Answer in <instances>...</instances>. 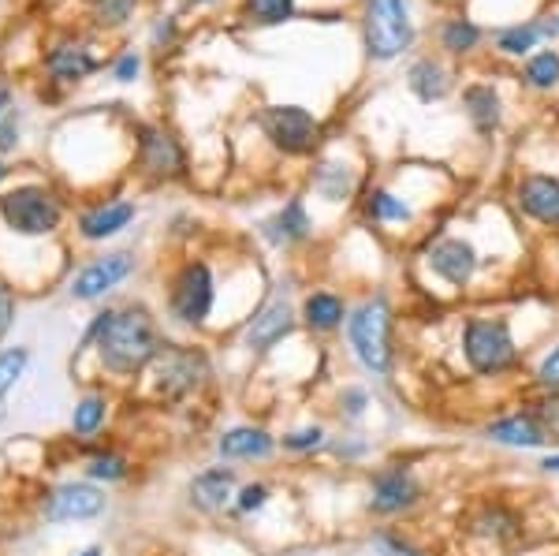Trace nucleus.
I'll return each instance as SVG.
<instances>
[{"mask_svg": "<svg viewBox=\"0 0 559 556\" xmlns=\"http://www.w3.org/2000/svg\"><path fill=\"white\" fill-rule=\"evenodd\" d=\"M466 116H471V123L481 134L496 131V123H500V97H496V90L492 86L466 90Z\"/></svg>", "mask_w": 559, "mask_h": 556, "instance_id": "23", "label": "nucleus"}, {"mask_svg": "<svg viewBox=\"0 0 559 556\" xmlns=\"http://www.w3.org/2000/svg\"><path fill=\"white\" fill-rule=\"evenodd\" d=\"M261 128L284 154H310L318 146V120L299 105H276L261 116Z\"/></svg>", "mask_w": 559, "mask_h": 556, "instance_id": "9", "label": "nucleus"}, {"mask_svg": "<svg viewBox=\"0 0 559 556\" xmlns=\"http://www.w3.org/2000/svg\"><path fill=\"white\" fill-rule=\"evenodd\" d=\"M526 79H530V86H537V90H548V86H556L559 83V52H540V57H534L526 64Z\"/></svg>", "mask_w": 559, "mask_h": 556, "instance_id": "31", "label": "nucleus"}, {"mask_svg": "<svg viewBox=\"0 0 559 556\" xmlns=\"http://www.w3.org/2000/svg\"><path fill=\"white\" fill-rule=\"evenodd\" d=\"M142 165L157 176H176L183 173V150L168 131H142Z\"/></svg>", "mask_w": 559, "mask_h": 556, "instance_id": "20", "label": "nucleus"}, {"mask_svg": "<svg viewBox=\"0 0 559 556\" xmlns=\"http://www.w3.org/2000/svg\"><path fill=\"white\" fill-rule=\"evenodd\" d=\"M537 468H540V471H545V474H559V452H552V456H545V460H540V463H537Z\"/></svg>", "mask_w": 559, "mask_h": 556, "instance_id": "45", "label": "nucleus"}, {"mask_svg": "<svg viewBox=\"0 0 559 556\" xmlns=\"http://www.w3.org/2000/svg\"><path fill=\"white\" fill-rule=\"evenodd\" d=\"M102 423H105V400L102 397H86L75 407V415H71V429H75L79 437L97 434V429H102Z\"/></svg>", "mask_w": 559, "mask_h": 556, "instance_id": "29", "label": "nucleus"}, {"mask_svg": "<svg viewBox=\"0 0 559 556\" xmlns=\"http://www.w3.org/2000/svg\"><path fill=\"white\" fill-rule=\"evenodd\" d=\"M105 512V493L90 482H68V486L52 489L45 500V519L49 523H71V519H94Z\"/></svg>", "mask_w": 559, "mask_h": 556, "instance_id": "11", "label": "nucleus"}, {"mask_svg": "<svg viewBox=\"0 0 559 556\" xmlns=\"http://www.w3.org/2000/svg\"><path fill=\"white\" fill-rule=\"evenodd\" d=\"M414 31L407 20V4L403 0H369L366 8V45L377 60L400 57L411 45Z\"/></svg>", "mask_w": 559, "mask_h": 556, "instance_id": "5", "label": "nucleus"}, {"mask_svg": "<svg viewBox=\"0 0 559 556\" xmlns=\"http://www.w3.org/2000/svg\"><path fill=\"white\" fill-rule=\"evenodd\" d=\"M463 358L477 378H503L519 366V344L508 318H466L463 326Z\"/></svg>", "mask_w": 559, "mask_h": 556, "instance_id": "3", "label": "nucleus"}, {"mask_svg": "<svg viewBox=\"0 0 559 556\" xmlns=\"http://www.w3.org/2000/svg\"><path fill=\"white\" fill-rule=\"evenodd\" d=\"M329 441V434H324L321 426H306V429H295V434L284 437V448L287 452H318Z\"/></svg>", "mask_w": 559, "mask_h": 556, "instance_id": "36", "label": "nucleus"}, {"mask_svg": "<svg viewBox=\"0 0 559 556\" xmlns=\"http://www.w3.org/2000/svg\"><path fill=\"white\" fill-rule=\"evenodd\" d=\"M26 363H31L26 347H15V352H4V355H0V397H4V392L12 389L15 381H20V374L26 370Z\"/></svg>", "mask_w": 559, "mask_h": 556, "instance_id": "35", "label": "nucleus"}, {"mask_svg": "<svg viewBox=\"0 0 559 556\" xmlns=\"http://www.w3.org/2000/svg\"><path fill=\"white\" fill-rule=\"evenodd\" d=\"M273 448L276 441L261 426H236L216 441V452L224 460H265V456H273Z\"/></svg>", "mask_w": 559, "mask_h": 556, "instance_id": "19", "label": "nucleus"}, {"mask_svg": "<svg viewBox=\"0 0 559 556\" xmlns=\"http://www.w3.org/2000/svg\"><path fill=\"white\" fill-rule=\"evenodd\" d=\"M477 42H481V31H477L471 20H452L444 26V49L466 52V49H474Z\"/></svg>", "mask_w": 559, "mask_h": 556, "instance_id": "33", "label": "nucleus"}, {"mask_svg": "<svg viewBox=\"0 0 559 556\" xmlns=\"http://www.w3.org/2000/svg\"><path fill=\"white\" fill-rule=\"evenodd\" d=\"M134 0H97V20L102 23H123L131 15Z\"/></svg>", "mask_w": 559, "mask_h": 556, "instance_id": "40", "label": "nucleus"}, {"mask_svg": "<svg viewBox=\"0 0 559 556\" xmlns=\"http://www.w3.org/2000/svg\"><path fill=\"white\" fill-rule=\"evenodd\" d=\"M12 318H15V303H12V295H8V288H0V336L8 333Z\"/></svg>", "mask_w": 559, "mask_h": 556, "instance_id": "42", "label": "nucleus"}, {"mask_svg": "<svg viewBox=\"0 0 559 556\" xmlns=\"http://www.w3.org/2000/svg\"><path fill=\"white\" fill-rule=\"evenodd\" d=\"M97 68V60L90 57L86 49H71V45H64V49H57L49 57V71L57 79H79V75H86V71H94Z\"/></svg>", "mask_w": 559, "mask_h": 556, "instance_id": "26", "label": "nucleus"}, {"mask_svg": "<svg viewBox=\"0 0 559 556\" xmlns=\"http://www.w3.org/2000/svg\"><path fill=\"white\" fill-rule=\"evenodd\" d=\"M485 437L492 445L515 448V452H534V448H545V434H540L537 418L530 411H515V415H500L485 426Z\"/></svg>", "mask_w": 559, "mask_h": 556, "instance_id": "16", "label": "nucleus"}, {"mask_svg": "<svg viewBox=\"0 0 559 556\" xmlns=\"http://www.w3.org/2000/svg\"><path fill=\"white\" fill-rule=\"evenodd\" d=\"M313 187H318L329 202H347L350 194H355V187H358V176L350 173L347 165H321Z\"/></svg>", "mask_w": 559, "mask_h": 556, "instance_id": "25", "label": "nucleus"}, {"mask_svg": "<svg viewBox=\"0 0 559 556\" xmlns=\"http://www.w3.org/2000/svg\"><path fill=\"white\" fill-rule=\"evenodd\" d=\"M369 407V392L358 389V385H350V389H344V397H340V411L355 423V418H362Z\"/></svg>", "mask_w": 559, "mask_h": 556, "instance_id": "39", "label": "nucleus"}, {"mask_svg": "<svg viewBox=\"0 0 559 556\" xmlns=\"http://www.w3.org/2000/svg\"><path fill=\"white\" fill-rule=\"evenodd\" d=\"M519 205L526 217L548 228H559V179L545 173H530L519 179Z\"/></svg>", "mask_w": 559, "mask_h": 556, "instance_id": "14", "label": "nucleus"}, {"mask_svg": "<svg viewBox=\"0 0 559 556\" xmlns=\"http://www.w3.org/2000/svg\"><path fill=\"white\" fill-rule=\"evenodd\" d=\"M86 344H97L105 370L131 378V374L146 370L153 358L160 355V329L153 321L146 307H123V310H105L97 314V321L90 326Z\"/></svg>", "mask_w": 559, "mask_h": 556, "instance_id": "1", "label": "nucleus"}, {"mask_svg": "<svg viewBox=\"0 0 559 556\" xmlns=\"http://www.w3.org/2000/svg\"><path fill=\"white\" fill-rule=\"evenodd\" d=\"M231 497H236V474H231V468H210V471L194 474V482H191L194 508H202V512H221Z\"/></svg>", "mask_w": 559, "mask_h": 556, "instance_id": "17", "label": "nucleus"}, {"mask_svg": "<svg viewBox=\"0 0 559 556\" xmlns=\"http://www.w3.org/2000/svg\"><path fill=\"white\" fill-rule=\"evenodd\" d=\"M295 0H247V15L254 23H284L287 15H292Z\"/></svg>", "mask_w": 559, "mask_h": 556, "instance_id": "32", "label": "nucleus"}, {"mask_svg": "<svg viewBox=\"0 0 559 556\" xmlns=\"http://www.w3.org/2000/svg\"><path fill=\"white\" fill-rule=\"evenodd\" d=\"M421 500H426V486H421V478L407 463H384V468H377L373 478H369L366 508H369V516H377V519L407 516Z\"/></svg>", "mask_w": 559, "mask_h": 556, "instance_id": "4", "label": "nucleus"}, {"mask_svg": "<svg viewBox=\"0 0 559 556\" xmlns=\"http://www.w3.org/2000/svg\"><path fill=\"white\" fill-rule=\"evenodd\" d=\"M4 105H8V94H4V90H0V109H4Z\"/></svg>", "mask_w": 559, "mask_h": 556, "instance_id": "47", "label": "nucleus"}, {"mask_svg": "<svg viewBox=\"0 0 559 556\" xmlns=\"http://www.w3.org/2000/svg\"><path fill=\"white\" fill-rule=\"evenodd\" d=\"M426 258H429L432 273H437L444 284H452V288H466L477 273V250L466 244V239H455V236L437 239Z\"/></svg>", "mask_w": 559, "mask_h": 556, "instance_id": "12", "label": "nucleus"}, {"mask_svg": "<svg viewBox=\"0 0 559 556\" xmlns=\"http://www.w3.org/2000/svg\"><path fill=\"white\" fill-rule=\"evenodd\" d=\"M306 236H310V213H306V205L299 199L287 202L273 221H265V239L276 247L299 244Z\"/></svg>", "mask_w": 559, "mask_h": 556, "instance_id": "22", "label": "nucleus"}, {"mask_svg": "<svg viewBox=\"0 0 559 556\" xmlns=\"http://www.w3.org/2000/svg\"><path fill=\"white\" fill-rule=\"evenodd\" d=\"M347 344L373 378H392V307L384 295H369L347 314Z\"/></svg>", "mask_w": 559, "mask_h": 556, "instance_id": "2", "label": "nucleus"}, {"mask_svg": "<svg viewBox=\"0 0 559 556\" xmlns=\"http://www.w3.org/2000/svg\"><path fill=\"white\" fill-rule=\"evenodd\" d=\"M131 221H134L131 202H108V205H97V210L83 213L79 232H83L86 239H108V236H116V232L128 228Z\"/></svg>", "mask_w": 559, "mask_h": 556, "instance_id": "21", "label": "nucleus"}, {"mask_svg": "<svg viewBox=\"0 0 559 556\" xmlns=\"http://www.w3.org/2000/svg\"><path fill=\"white\" fill-rule=\"evenodd\" d=\"M526 411L537 418L540 434L548 445H559V392H540L537 400L526 403Z\"/></svg>", "mask_w": 559, "mask_h": 556, "instance_id": "27", "label": "nucleus"}, {"mask_svg": "<svg viewBox=\"0 0 559 556\" xmlns=\"http://www.w3.org/2000/svg\"><path fill=\"white\" fill-rule=\"evenodd\" d=\"M131 269H134L131 255L97 258V262H90L83 273L75 276V284H71V295H75V299H97V295H105L108 288H116L120 281H128Z\"/></svg>", "mask_w": 559, "mask_h": 556, "instance_id": "15", "label": "nucleus"}, {"mask_svg": "<svg viewBox=\"0 0 559 556\" xmlns=\"http://www.w3.org/2000/svg\"><path fill=\"white\" fill-rule=\"evenodd\" d=\"M216 288H213V273L205 262H191L179 269L176 284H173V314L183 326H202L213 310Z\"/></svg>", "mask_w": 559, "mask_h": 556, "instance_id": "8", "label": "nucleus"}, {"mask_svg": "<svg viewBox=\"0 0 559 556\" xmlns=\"http://www.w3.org/2000/svg\"><path fill=\"white\" fill-rule=\"evenodd\" d=\"M332 448H336V452L344 456V460H358V456H362L369 445L366 441H347V437H344V441H336Z\"/></svg>", "mask_w": 559, "mask_h": 556, "instance_id": "44", "label": "nucleus"}, {"mask_svg": "<svg viewBox=\"0 0 559 556\" xmlns=\"http://www.w3.org/2000/svg\"><path fill=\"white\" fill-rule=\"evenodd\" d=\"M86 471H90V478L116 482V478H123V474H128V463H123L120 456H94Z\"/></svg>", "mask_w": 559, "mask_h": 556, "instance_id": "38", "label": "nucleus"}, {"mask_svg": "<svg viewBox=\"0 0 559 556\" xmlns=\"http://www.w3.org/2000/svg\"><path fill=\"white\" fill-rule=\"evenodd\" d=\"M205 370H210V363L194 347H160V355L153 358V385L165 400H179L198 389Z\"/></svg>", "mask_w": 559, "mask_h": 556, "instance_id": "6", "label": "nucleus"}, {"mask_svg": "<svg viewBox=\"0 0 559 556\" xmlns=\"http://www.w3.org/2000/svg\"><path fill=\"white\" fill-rule=\"evenodd\" d=\"M366 217L369 221H411V205L403 199H395L392 191H369L366 194Z\"/></svg>", "mask_w": 559, "mask_h": 556, "instance_id": "28", "label": "nucleus"}, {"mask_svg": "<svg viewBox=\"0 0 559 556\" xmlns=\"http://www.w3.org/2000/svg\"><path fill=\"white\" fill-rule=\"evenodd\" d=\"M139 57H134V52H128V57L120 60V64H116V79H120V83H131L134 75H139Z\"/></svg>", "mask_w": 559, "mask_h": 556, "instance_id": "43", "label": "nucleus"}, {"mask_svg": "<svg viewBox=\"0 0 559 556\" xmlns=\"http://www.w3.org/2000/svg\"><path fill=\"white\" fill-rule=\"evenodd\" d=\"M347 303L336 292H310L299 318L310 333H336L340 326H347Z\"/></svg>", "mask_w": 559, "mask_h": 556, "instance_id": "18", "label": "nucleus"}, {"mask_svg": "<svg viewBox=\"0 0 559 556\" xmlns=\"http://www.w3.org/2000/svg\"><path fill=\"white\" fill-rule=\"evenodd\" d=\"M411 90L421 97V102H440V97L448 94V71L437 64V60H418V64L411 68Z\"/></svg>", "mask_w": 559, "mask_h": 556, "instance_id": "24", "label": "nucleus"}, {"mask_svg": "<svg viewBox=\"0 0 559 556\" xmlns=\"http://www.w3.org/2000/svg\"><path fill=\"white\" fill-rule=\"evenodd\" d=\"M295 329V307L287 299V292H276L273 299L261 307L247 326V347L250 352H273L284 336H292Z\"/></svg>", "mask_w": 559, "mask_h": 556, "instance_id": "10", "label": "nucleus"}, {"mask_svg": "<svg viewBox=\"0 0 559 556\" xmlns=\"http://www.w3.org/2000/svg\"><path fill=\"white\" fill-rule=\"evenodd\" d=\"M0 176H4V168H0Z\"/></svg>", "mask_w": 559, "mask_h": 556, "instance_id": "49", "label": "nucleus"}, {"mask_svg": "<svg viewBox=\"0 0 559 556\" xmlns=\"http://www.w3.org/2000/svg\"><path fill=\"white\" fill-rule=\"evenodd\" d=\"M534 381H537V389H540V392H559V344L537 363Z\"/></svg>", "mask_w": 559, "mask_h": 556, "instance_id": "37", "label": "nucleus"}, {"mask_svg": "<svg viewBox=\"0 0 559 556\" xmlns=\"http://www.w3.org/2000/svg\"><path fill=\"white\" fill-rule=\"evenodd\" d=\"M79 556H102V549L94 545V549H86V553H79Z\"/></svg>", "mask_w": 559, "mask_h": 556, "instance_id": "46", "label": "nucleus"}, {"mask_svg": "<svg viewBox=\"0 0 559 556\" xmlns=\"http://www.w3.org/2000/svg\"><path fill=\"white\" fill-rule=\"evenodd\" d=\"M540 38V26L537 23H526V26H511V31L500 34V49L503 52H515V57H522V52H530Z\"/></svg>", "mask_w": 559, "mask_h": 556, "instance_id": "34", "label": "nucleus"}, {"mask_svg": "<svg viewBox=\"0 0 559 556\" xmlns=\"http://www.w3.org/2000/svg\"><path fill=\"white\" fill-rule=\"evenodd\" d=\"M0 213L23 236H45L60 224V202L41 187H20L0 202Z\"/></svg>", "mask_w": 559, "mask_h": 556, "instance_id": "7", "label": "nucleus"}, {"mask_svg": "<svg viewBox=\"0 0 559 556\" xmlns=\"http://www.w3.org/2000/svg\"><path fill=\"white\" fill-rule=\"evenodd\" d=\"M466 531L477 534L481 542L508 545L522 534V519L515 508H508L503 500H485V505H477L471 519H466Z\"/></svg>", "mask_w": 559, "mask_h": 556, "instance_id": "13", "label": "nucleus"}, {"mask_svg": "<svg viewBox=\"0 0 559 556\" xmlns=\"http://www.w3.org/2000/svg\"><path fill=\"white\" fill-rule=\"evenodd\" d=\"M369 549H373L377 556H429L426 549H418V545H414L411 537L392 534V531L369 534Z\"/></svg>", "mask_w": 559, "mask_h": 556, "instance_id": "30", "label": "nucleus"}, {"mask_svg": "<svg viewBox=\"0 0 559 556\" xmlns=\"http://www.w3.org/2000/svg\"><path fill=\"white\" fill-rule=\"evenodd\" d=\"M265 505H269V489L265 486H242L239 489V500H236L239 512H261Z\"/></svg>", "mask_w": 559, "mask_h": 556, "instance_id": "41", "label": "nucleus"}, {"mask_svg": "<svg viewBox=\"0 0 559 556\" xmlns=\"http://www.w3.org/2000/svg\"><path fill=\"white\" fill-rule=\"evenodd\" d=\"M191 4H205V0H191Z\"/></svg>", "mask_w": 559, "mask_h": 556, "instance_id": "48", "label": "nucleus"}]
</instances>
